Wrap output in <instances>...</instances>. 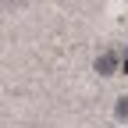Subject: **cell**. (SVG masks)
<instances>
[{
  "label": "cell",
  "instance_id": "obj_3",
  "mask_svg": "<svg viewBox=\"0 0 128 128\" xmlns=\"http://www.w3.org/2000/svg\"><path fill=\"white\" fill-rule=\"evenodd\" d=\"M121 60H124V71H128V54H124V57H121Z\"/></svg>",
  "mask_w": 128,
  "mask_h": 128
},
{
  "label": "cell",
  "instance_id": "obj_1",
  "mask_svg": "<svg viewBox=\"0 0 128 128\" xmlns=\"http://www.w3.org/2000/svg\"><path fill=\"white\" fill-rule=\"evenodd\" d=\"M96 71H100V75H114V71H118V54H114V50L100 54V57H96Z\"/></svg>",
  "mask_w": 128,
  "mask_h": 128
},
{
  "label": "cell",
  "instance_id": "obj_2",
  "mask_svg": "<svg viewBox=\"0 0 128 128\" xmlns=\"http://www.w3.org/2000/svg\"><path fill=\"white\" fill-rule=\"evenodd\" d=\"M114 118H118V121H128V96H121V100H118V107H114Z\"/></svg>",
  "mask_w": 128,
  "mask_h": 128
}]
</instances>
